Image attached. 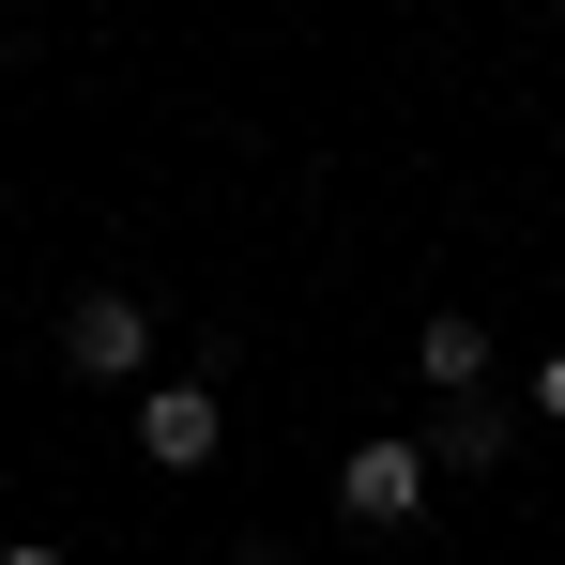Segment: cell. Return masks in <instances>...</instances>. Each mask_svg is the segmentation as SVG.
<instances>
[{"mask_svg":"<svg viewBox=\"0 0 565 565\" xmlns=\"http://www.w3.org/2000/svg\"><path fill=\"white\" fill-rule=\"evenodd\" d=\"M413 367L444 382V397H473V382H489V321H473V306H444V321L413 337Z\"/></svg>","mask_w":565,"mask_h":565,"instance_id":"277c9868","label":"cell"},{"mask_svg":"<svg viewBox=\"0 0 565 565\" xmlns=\"http://www.w3.org/2000/svg\"><path fill=\"white\" fill-rule=\"evenodd\" d=\"M535 413H551V428H565V352H551V367H535Z\"/></svg>","mask_w":565,"mask_h":565,"instance_id":"8992f818","label":"cell"},{"mask_svg":"<svg viewBox=\"0 0 565 565\" xmlns=\"http://www.w3.org/2000/svg\"><path fill=\"white\" fill-rule=\"evenodd\" d=\"M214 444H230V397L214 382H138V459L153 473H199Z\"/></svg>","mask_w":565,"mask_h":565,"instance_id":"3957f363","label":"cell"},{"mask_svg":"<svg viewBox=\"0 0 565 565\" xmlns=\"http://www.w3.org/2000/svg\"><path fill=\"white\" fill-rule=\"evenodd\" d=\"M230 565H290V551H260V535H245V551H230Z\"/></svg>","mask_w":565,"mask_h":565,"instance_id":"ba28073f","label":"cell"},{"mask_svg":"<svg viewBox=\"0 0 565 565\" xmlns=\"http://www.w3.org/2000/svg\"><path fill=\"white\" fill-rule=\"evenodd\" d=\"M0 565H77V551H46V535H15V551H0Z\"/></svg>","mask_w":565,"mask_h":565,"instance_id":"52a82bcc","label":"cell"},{"mask_svg":"<svg viewBox=\"0 0 565 565\" xmlns=\"http://www.w3.org/2000/svg\"><path fill=\"white\" fill-rule=\"evenodd\" d=\"M428 489H444V473H428V444H397V428H367V444L337 459V504H352L367 535H397V520H413Z\"/></svg>","mask_w":565,"mask_h":565,"instance_id":"7a4b0ae2","label":"cell"},{"mask_svg":"<svg viewBox=\"0 0 565 565\" xmlns=\"http://www.w3.org/2000/svg\"><path fill=\"white\" fill-rule=\"evenodd\" d=\"M62 367L77 382H153V306L138 290H77L62 306Z\"/></svg>","mask_w":565,"mask_h":565,"instance_id":"6da1fadb","label":"cell"},{"mask_svg":"<svg viewBox=\"0 0 565 565\" xmlns=\"http://www.w3.org/2000/svg\"><path fill=\"white\" fill-rule=\"evenodd\" d=\"M504 444H520V428H504V413H444V428H428V473H504Z\"/></svg>","mask_w":565,"mask_h":565,"instance_id":"5b68a950","label":"cell"}]
</instances>
